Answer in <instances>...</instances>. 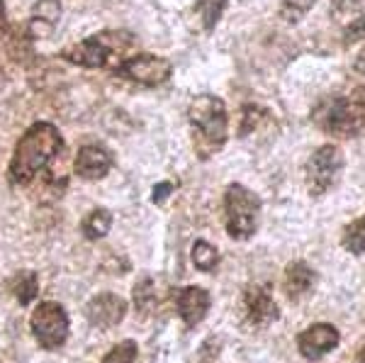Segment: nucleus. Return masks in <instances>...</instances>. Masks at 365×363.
<instances>
[{
    "mask_svg": "<svg viewBox=\"0 0 365 363\" xmlns=\"http://www.w3.org/2000/svg\"><path fill=\"white\" fill-rule=\"evenodd\" d=\"M61 149H63L61 132L51 122H34L15 146V154L10 159V168H8L10 183L29 185L56 159Z\"/></svg>",
    "mask_w": 365,
    "mask_h": 363,
    "instance_id": "1",
    "label": "nucleus"
},
{
    "mask_svg": "<svg viewBox=\"0 0 365 363\" xmlns=\"http://www.w3.org/2000/svg\"><path fill=\"white\" fill-rule=\"evenodd\" d=\"M137 37L129 29H103L83 42L66 46L61 56L83 68H117L137 54Z\"/></svg>",
    "mask_w": 365,
    "mask_h": 363,
    "instance_id": "2",
    "label": "nucleus"
},
{
    "mask_svg": "<svg viewBox=\"0 0 365 363\" xmlns=\"http://www.w3.org/2000/svg\"><path fill=\"white\" fill-rule=\"evenodd\" d=\"M312 122L324 134H331L336 139L358 137L365 130V88L324 98L312 110Z\"/></svg>",
    "mask_w": 365,
    "mask_h": 363,
    "instance_id": "3",
    "label": "nucleus"
},
{
    "mask_svg": "<svg viewBox=\"0 0 365 363\" xmlns=\"http://www.w3.org/2000/svg\"><path fill=\"white\" fill-rule=\"evenodd\" d=\"M187 120L192 127V139L200 159H210L225 146L229 134L227 105L217 96H197L187 108Z\"/></svg>",
    "mask_w": 365,
    "mask_h": 363,
    "instance_id": "4",
    "label": "nucleus"
},
{
    "mask_svg": "<svg viewBox=\"0 0 365 363\" xmlns=\"http://www.w3.org/2000/svg\"><path fill=\"white\" fill-rule=\"evenodd\" d=\"M258 213H261V200L256 193H251L246 185L232 183L225 193V220H227V234L232 239L253 237L258 225Z\"/></svg>",
    "mask_w": 365,
    "mask_h": 363,
    "instance_id": "5",
    "label": "nucleus"
},
{
    "mask_svg": "<svg viewBox=\"0 0 365 363\" xmlns=\"http://www.w3.org/2000/svg\"><path fill=\"white\" fill-rule=\"evenodd\" d=\"M32 334L42 349H58L68 339V315L58 302H39L32 312Z\"/></svg>",
    "mask_w": 365,
    "mask_h": 363,
    "instance_id": "6",
    "label": "nucleus"
},
{
    "mask_svg": "<svg viewBox=\"0 0 365 363\" xmlns=\"http://www.w3.org/2000/svg\"><path fill=\"white\" fill-rule=\"evenodd\" d=\"M344 171V154L336 146H319L307 161V185L312 195H324L336 185Z\"/></svg>",
    "mask_w": 365,
    "mask_h": 363,
    "instance_id": "7",
    "label": "nucleus"
},
{
    "mask_svg": "<svg viewBox=\"0 0 365 363\" xmlns=\"http://www.w3.org/2000/svg\"><path fill=\"white\" fill-rule=\"evenodd\" d=\"M122 78L132 81V83L146 86V88H156L163 86L173 73L168 58L156 56V54H134L132 58H127L120 68L115 71Z\"/></svg>",
    "mask_w": 365,
    "mask_h": 363,
    "instance_id": "8",
    "label": "nucleus"
},
{
    "mask_svg": "<svg viewBox=\"0 0 365 363\" xmlns=\"http://www.w3.org/2000/svg\"><path fill=\"white\" fill-rule=\"evenodd\" d=\"M339 329L327 322H319V324H312L309 329H304L302 334L297 337V347L299 354L307 361H319L322 356H327L329 351H334L339 347Z\"/></svg>",
    "mask_w": 365,
    "mask_h": 363,
    "instance_id": "9",
    "label": "nucleus"
},
{
    "mask_svg": "<svg viewBox=\"0 0 365 363\" xmlns=\"http://www.w3.org/2000/svg\"><path fill=\"white\" fill-rule=\"evenodd\" d=\"M127 315V302L122 300L120 295H113V292H103V295H96L91 302L86 305V317L93 327H100V329H110V327L120 324Z\"/></svg>",
    "mask_w": 365,
    "mask_h": 363,
    "instance_id": "10",
    "label": "nucleus"
},
{
    "mask_svg": "<svg viewBox=\"0 0 365 363\" xmlns=\"http://www.w3.org/2000/svg\"><path fill=\"white\" fill-rule=\"evenodd\" d=\"M244 312L253 327L273 324V322L280 317V310L275 305L273 295H270V290L263 288V285H251V288H246Z\"/></svg>",
    "mask_w": 365,
    "mask_h": 363,
    "instance_id": "11",
    "label": "nucleus"
},
{
    "mask_svg": "<svg viewBox=\"0 0 365 363\" xmlns=\"http://www.w3.org/2000/svg\"><path fill=\"white\" fill-rule=\"evenodd\" d=\"M76 173L86 180H100L113 168V154L103 144H88L81 146L76 154Z\"/></svg>",
    "mask_w": 365,
    "mask_h": 363,
    "instance_id": "12",
    "label": "nucleus"
},
{
    "mask_svg": "<svg viewBox=\"0 0 365 363\" xmlns=\"http://www.w3.org/2000/svg\"><path fill=\"white\" fill-rule=\"evenodd\" d=\"M210 292L205 288H197V285H190V288L180 290L178 295V315L180 319L185 322L187 327L200 324L210 312Z\"/></svg>",
    "mask_w": 365,
    "mask_h": 363,
    "instance_id": "13",
    "label": "nucleus"
},
{
    "mask_svg": "<svg viewBox=\"0 0 365 363\" xmlns=\"http://www.w3.org/2000/svg\"><path fill=\"white\" fill-rule=\"evenodd\" d=\"M58 17H61V3L58 0H39V3H34L27 22L29 37H49L54 32Z\"/></svg>",
    "mask_w": 365,
    "mask_h": 363,
    "instance_id": "14",
    "label": "nucleus"
},
{
    "mask_svg": "<svg viewBox=\"0 0 365 363\" xmlns=\"http://www.w3.org/2000/svg\"><path fill=\"white\" fill-rule=\"evenodd\" d=\"M314 280H317V276L307 263H302V261L290 263L285 271V295L292 297V300H297V297H302L304 292L312 290Z\"/></svg>",
    "mask_w": 365,
    "mask_h": 363,
    "instance_id": "15",
    "label": "nucleus"
},
{
    "mask_svg": "<svg viewBox=\"0 0 365 363\" xmlns=\"http://www.w3.org/2000/svg\"><path fill=\"white\" fill-rule=\"evenodd\" d=\"M110 227H113V213L105 208H98L93 210L91 215L83 220V225H81V232H83L86 239H91V242H98V239H103L105 234L110 232Z\"/></svg>",
    "mask_w": 365,
    "mask_h": 363,
    "instance_id": "16",
    "label": "nucleus"
},
{
    "mask_svg": "<svg viewBox=\"0 0 365 363\" xmlns=\"http://www.w3.org/2000/svg\"><path fill=\"white\" fill-rule=\"evenodd\" d=\"M270 122V113L261 105H244L241 108V122H239V137H249L251 132L261 130Z\"/></svg>",
    "mask_w": 365,
    "mask_h": 363,
    "instance_id": "17",
    "label": "nucleus"
},
{
    "mask_svg": "<svg viewBox=\"0 0 365 363\" xmlns=\"http://www.w3.org/2000/svg\"><path fill=\"white\" fill-rule=\"evenodd\" d=\"M39 292V278L34 271H22L15 280V297L20 300V305H29L34 302Z\"/></svg>",
    "mask_w": 365,
    "mask_h": 363,
    "instance_id": "18",
    "label": "nucleus"
},
{
    "mask_svg": "<svg viewBox=\"0 0 365 363\" xmlns=\"http://www.w3.org/2000/svg\"><path fill=\"white\" fill-rule=\"evenodd\" d=\"M192 263L200 268V271H215L217 263H220V254H217V249L207 244L205 239H197L195 244H192Z\"/></svg>",
    "mask_w": 365,
    "mask_h": 363,
    "instance_id": "19",
    "label": "nucleus"
},
{
    "mask_svg": "<svg viewBox=\"0 0 365 363\" xmlns=\"http://www.w3.org/2000/svg\"><path fill=\"white\" fill-rule=\"evenodd\" d=\"M344 247L349 249L351 254H365V215L346 227Z\"/></svg>",
    "mask_w": 365,
    "mask_h": 363,
    "instance_id": "20",
    "label": "nucleus"
},
{
    "mask_svg": "<svg viewBox=\"0 0 365 363\" xmlns=\"http://www.w3.org/2000/svg\"><path fill=\"white\" fill-rule=\"evenodd\" d=\"M314 3L317 0H282L280 17L285 22H290V25H295V22H299L312 8H314Z\"/></svg>",
    "mask_w": 365,
    "mask_h": 363,
    "instance_id": "21",
    "label": "nucleus"
},
{
    "mask_svg": "<svg viewBox=\"0 0 365 363\" xmlns=\"http://www.w3.org/2000/svg\"><path fill=\"white\" fill-rule=\"evenodd\" d=\"M139 354V347L137 342H132V339H127V342L117 344L115 349H110L108 354H105L103 363H134Z\"/></svg>",
    "mask_w": 365,
    "mask_h": 363,
    "instance_id": "22",
    "label": "nucleus"
},
{
    "mask_svg": "<svg viewBox=\"0 0 365 363\" xmlns=\"http://www.w3.org/2000/svg\"><path fill=\"white\" fill-rule=\"evenodd\" d=\"M227 3L229 0H202V3L197 5V13L202 17L205 29H212L220 22V15H222V10L227 8Z\"/></svg>",
    "mask_w": 365,
    "mask_h": 363,
    "instance_id": "23",
    "label": "nucleus"
},
{
    "mask_svg": "<svg viewBox=\"0 0 365 363\" xmlns=\"http://www.w3.org/2000/svg\"><path fill=\"white\" fill-rule=\"evenodd\" d=\"M134 302L139 305V310H151L156 305V290L149 278H144L137 288H134Z\"/></svg>",
    "mask_w": 365,
    "mask_h": 363,
    "instance_id": "24",
    "label": "nucleus"
},
{
    "mask_svg": "<svg viewBox=\"0 0 365 363\" xmlns=\"http://www.w3.org/2000/svg\"><path fill=\"white\" fill-rule=\"evenodd\" d=\"M361 39H365V13H361L356 20H351L349 25H346L341 42H344V46H353L361 42Z\"/></svg>",
    "mask_w": 365,
    "mask_h": 363,
    "instance_id": "25",
    "label": "nucleus"
},
{
    "mask_svg": "<svg viewBox=\"0 0 365 363\" xmlns=\"http://www.w3.org/2000/svg\"><path fill=\"white\" fill-rule=\"evenodd\" d=\"M170 190H173V188H170V183H161V185H156V190H154V195H151V200H154V203H161Z\"/></svg>",
    "mask_w": 365,
    "mask_h": 363,
    "instance_id": "26",
    "label": "nucleus"
},
{
    "mask_svg": "<svg viewBox=\"0 0 365 363\" xmlns=\"http://www.w3.org/2000/svg\"><path fill=\"white\" fill-rule=\"evenodd\" d=\"M353 68H356L358 73H363V76H365V46H363L361 51H358L356 61H353Z\"/></svg>",
    "mask_w": 365,
    "mask_h": 363,
    "instance_id": "27",
    "label": "nucleus"
},
{
    "mask_svg": "<svg viewBox=\"0 0 365 363\" xmlns=\"http://www.w3.org/2000/svg\"><path fill=\"white\" fill-rule=\"evenodd\" d=\"M3 22H5V5H3V0H0V27H3Z\"/></svg>",
    "mask_w": 365,
    "mask_h": 363,
    "instance_id": "28",
    "label": "nucleus"
},
{
    "mask_svg": "<svg viewBox=\"0 0 365 363\" xmlns=\"http://www.w3.org/2000/svg\"><path fill=\"white\" fill-rule=\"evenodd\" d=\"M356 363H365V347L361 349V354H358V359H356Z\"/></svg>",
    "mask_w": 365,
    "mask_h": 363,
    "instance_id": "29",
    "label": "nucleus"
}]
</instances>
